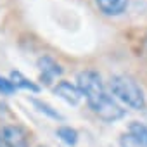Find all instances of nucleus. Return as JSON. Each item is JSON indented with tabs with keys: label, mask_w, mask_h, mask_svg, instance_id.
I'll use <instances>...</instances> for the list:
<instances>
[{
	"label": "nucleus",
	"mask_w": 147,
	"mask_h": 147,
	"mask_svg": "<svg viewBox=\"0 0 147 147\" xmlns=\"http://www.w3.org/2000/svg\"><path fill=\"white\" fill-rule=\"evenodd\" d=\"M38 69H40V80L45 85H50L55 78H59L62 75L61 64L50 55H43L38 59Z\"/></svg>",
	"instance_id": "4"
},
{
	"label": "nucleus",
	"mask_w": 147,
	"mask_h": 147,
	"mask_svg": "<svg viewBox=\"0 0 147 147\" xmlns=\"http://www.w3.org/2000/svg\"><path fill=\"white\" fill-rule=\"evenodd\" d=\"M119 145L121 147H145L138 138H135L130 131H126V133H123L121 135V138H119Z\"/></svg>",
	"instance_id": "11"
},
{
	"label": "nucleus",
	"mask_w": 147,
	"mask_h": 147,
	"mask_svg": "<svg viewBox=\"0 0 147 147\" xmlns=\"http://www.w3.org/2000/svg\"><path fill=\"white\" fill-rule=\"evenodd\" d=\"M0 147H7V145H5V144H4L2 140H0Z\"/></svg>",
	"instance_id": "13"
},
{
	"label": "nucleus",
	"mask_w": 147,
	"mask_h": 147,
	"mask_svg": "<svg viewBox=\"0 0 147 147\" xmlns=\"http://www.w3.org/2000/svg\"><path fill=\"white\" fill-rule=\"evenodd\" d=\"M57 137L66 144V145H76V142H78V131L75 130V128H71V126H59L57 128Z\"/></svg>",
	"instance_id": "8"
},
{
	"label": "nucleus",
	"mask_w": 147,
	"mask_h": 147,
	"mask_svg": "<svg viewBox=\"0 0 147 147\" xmlns=\"http://www.w3.org/2000/svg\"><path fill=\"white\" fill-rule=\"evenodd\" d=\"M54 92H55V95H59L62 100H66L71 106H78L82 100V92L78 90V87L69 82H64V80L54 87Z\"/></svg>",
	"instance_id": "5"
},
{
	"label": "nucleus",
	"mask_w": 147,
	"mask_h": 147,
	"mask_svg": "<svg viewBox=\"0 0 147 147\" xmlns=\"http://www.w3.org/2000/svg\"><path fill=\"white\" fill-rule=\"evenodd\" d=\"M0 140L7 147H28V133L18 125H7L0 130Z\"/></svg>",
	"instance_id": "3"
},
{
	"label": "nucleus",
	"mask_w": 147,
	"mask_h": 147,
	"mask_svg": "<svg viewBox=\"0 0 147 147\" xmlns=\"http://www.w3.org/2000/svg\"><path fill=\"white\" fill-rule=\"evenodd\" d=\"M97 7L106 16H121L128 9V0H97Z\"/></svg>",
	"instance_id": "6"
},
{
	"label": "nucleus",
	"mask_w": 147,
	"mask_h": 147,
	"mask_svg": "<svg viewBox=\"0 0 147 147\" xmlns=\"http://www.w3.org/2000/svg\"><path fill=\"white\" fill-rule=\"evenodd\" d=\"M128 131L135 137V138H138L145 147H147V126L144 125V123H138V121H133V123H130V126H128Z\"/></svg>",
	"instance_id": "9"
},
{
	"label": "nucleus",
	"mask_w": 147,
	"mask_h": 147,
	"mask_svg": "<svg viewBox=\"0 0 147 147\" xmlns=\"http://www.w3.org/2000/svg\"><path fill=\"white\" fill-rule=\"evenodd\" d=\"M9 78H11V82L14 83V87H16L18 90H28V92H31V94H38V92H40V87H38L35 82H31L30 78H26L21 71H12Z\"/></svg>",
	"instance_id": "7"
},
{
	"label": "nucleus",
	"mask_w": 147,
	"mask_h": 147,
	"mask_svg": "<svg viewBox=\"0 0 147 147\" xmlns=\"http://www.w3.org/2000/svg\"><path fill=\"white\" fill-rule=\"evenodd\" d=\"M16 87L14 83L11 82V78H5V76H0V94L2 95H12L16 94Z\"/></svg>",
	"instance_id": "12"
},
{
	"label": "nucleus",
	"mask_w": 147,
	"mask_h": 147,
	"mask_svg": "<svg viewBox=\"0 0 147 147\" xmlns=\"http://www.w3.org/2000/svg\"><path fill=\"white\" fill-rule=\"evenodd\" d=\"M109 88H111V95L116 100H119L121 104L131 109H137V111L145 109L147 106L145 95L135 78L128 75H114L109 80Z\"/></svg>",
	"instance_id": "2"
},
{
	"label": "nucleus",
	"mask_w": 147,
	"mask_h": 147,
	"mask_svg": "<svg viewBox=\"0 0 147 147\" xmlns=\"http://www.w3.org/2000/svg\"><path fill=\"white\" fill-rule=\"evenodd\" d=\"M33 104L38 107V111H40V113L47 114L49 118H52V119H62V116H61V114L52 107V106H49L47 102H42V100H36V99H35V100H33Z\"/></svg>",
	"instance_id": "10"
},
{
	"label": "nucleus",
	"mask_w": 147,
	"mask_h": 147,
	"mask_svg": "<svg viewBox=\"0 0 147 147\" xmlns=\"http://www.w3.org/2000/svg\"><path fill=\"white\" fill-rule=\"evenodd\" d=\"M76 87L82 92V97L87 99L88 107L107 123H114L125 116V109L119 106V102L106 90L102 78L97 71L85 69L76 76Z\"/></svg>",
	"instance_id": "1"
}]
</instances>
